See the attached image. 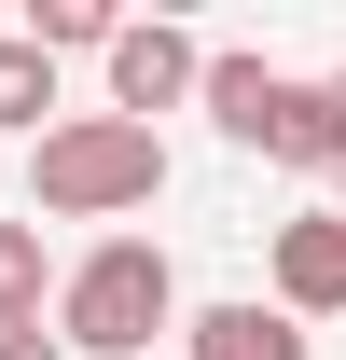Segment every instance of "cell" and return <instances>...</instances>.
<instances>
[{
	"mask_svg": "<svg viewBox=\"0 0 346 360\" xmlns=\"http://www.w3.org/2000/svg\"><path fill=\"white\" fill-rule=\"evenodd\" d=\"M180 264L153 236H97L84 264L56 277V347L70 360H153V333H180Z\"/></svg>",
	"mask_w": 346,
	"mask_h": 360,
	"instance_id": "obj_1",
	"label": "cell"
},
{
	"mask_svg": "<svg viewBox=\"0 0 346 360\" xmlns=\"http://www.w3.org/2000/svg\"><path fill=\"white\" fill-rule=\"evenodd\" d=\"M153 194H167V139L125 125V111H70L28 153V222H125Z\"/></svg>",
	"mask_w": 346,
	"mask_h": 360,
	"instance_id": "obj_2",
	"label": "cell"
},
{
	"mask_svg": "<svg viewBox=\"0 0 346 360\" xmlns=\"http://www.w3.org/2000/svg\"><path fill=\"white\" fill-rule=\"evenodd\" d=\"M97 70H111V111H125V125H153V111H180V97L208 84V42H194V28H167V14H125Z\"/></svg>",
	"mask_w": 346,
	"mask_h": 360,
	"instance_id": "obj_3",
	"label": "cell"
},
{
	"mask_svg": "<svg viewBox=\"0 0 346 360\" xmlns=\"http://www.w3.org/2000/svg\"><path fill=\"white\" fill-rule=\"evenodd\" d=\"M180 360H319V333H305L277 291H236V305H194V319H180Z\"/></svg>",
	"mask_w": 346,
	"mask_h": 360,
	"instance_id": "obj_4",
	"label": "cell"
},
{
	"mask_svg": "<svg viewBox=\"0 0 346 360\" xmlns=\"http://www.w3.org/2000/svg\"><path fill=\"white\" fill-rule=\"evenodd\" d=\"M277 305L319 333V319H346V222L333 208H305V222H277Z\"/></svg>",
	"mask_w": 346,
	"mask_h": 360,
	"instance_id": "obj_5",
	"label": "cell"
},
{
	"mask_svg": "<svg viewBox=\"0 0 346 360\" xmlns=\"http://www.w3.org/2000/svg\"><path fill=\"white\" fill-rule=\"evenodd\" d=\"M250 153H277L291 180L346 167V125H333V84H305V70H277V97H263V139H250Z\"/></svg>",
	"mask_w": 346,
	"mask_h": 360,
	"instance_id": "obj_6",
	"label": "cell"
},
{
	"mask_svg": "<svg viewBox=\"0 0 346 360\" xmlns=\"http://www.w3.org/2000/svg\"><path fill=\"white\" fill-rule=\"evenodd\" d=\"M56 125H70V111H56V56L14 28V42H0V139H28V153H42Z\"/></svg>",
	"mask_w": 346,
	"mask_h": 360,
	"instance_id": "obj_7",
	"label": "cell"
},
{
	"mask_svg": "<svg viewBox=\"0 0 346 360\" xmlns=\"http://www.w3.org/2000/svg\"><path fill=\"white\" fill-rule=\"evenodd\" d=\"M263 97H277V56H208V84H194V111H208L236 153L263 139Z\"/></svg>",
	"mask_w": 346,
	"mask_h": 360,
	"instance_id": "obj_8",
	"label": "cell"
},
{
	"mask_svg": "<svg viewBox=\"0 0 346 360\" xmlns=\"http://www.w3.org/2000/svg\"><path fill=\"white\" fill-rule=\"evenodd\" d=\"M56 264H42V222H0V319H42Z\"/></svg>",
	"mask_w": 346,
	"mask_h": 360,
	"instance_id": "obj_9",
	"label": "cell"
},
{
	"mask_svg": "<svg viewBox=\"0 0 346 360\" xmlns=\"http://www.w3.org/2000/svg\"><path fill=\"white\" fill-rule=\"evenodd\" d=\"M111 28L125 14H97V0H28V42L42 56H111Z\"/></svg>",
	"mask_w": 346,
	"mask_h": 360,
	"instance_id": "obj_10",
	"label": "cell"
},
{
	"mask_svg": "<svg viewBox=\"0 0 346 360\" xmlns=\"http://www.w3.org/2000/svg\"><path fill=\"white\" fill-rule=\"evenodd\" d=\"M0 360H70V347H56L42 319H0Z\"/></svg>",
	"mask_w": 346,
	"mask_h": 360,
	"instance_id": "obj_11",
	"label": "cell"
},
{
	"mask_svg": "<svg viewBox=\"0 0 346 360\" xmlns=\"http://www.w3.org/2000/svg\"><path fill=\"white\" fill-rule=\"evenodd\" d=\"M333 125H346V70H333Z\"/></svg>",
	"mask_w": 346,
	"mask_h": 360,
	"instance_id": "obj_12",
	"label": "cell"
}]
</instances>
